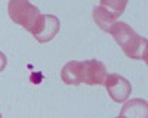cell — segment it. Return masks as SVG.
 Returning a JSON list of instances; mask_svg holds the SVG:
<instances>
[{"label": "cell", "mask_w": 148, "mask_h": 118, "mask_svg": "<svg viewBox=\"0 0 148 118\" xmlns=\"http://www.w3.org/2000/svg\"><path fill=\"white\" fill-rule=\"evenodd\" d=\"M127 2L129 0H99L101 6L107 7L108 10H111L117 16H120L123 12H125V9L127 6Z\"/></svg>", "instance_id": "8"}, {"label": "cell", "mask_w": 148, "mask_h": 118, "mask_svg": "<svg viewBox=\"0 0 148 118\" xmlns=\"http://www.w3.org/2000/svg\"><path fill=\"white\" fill-rule=\"evenodd\" d=\"M102 84L105 86L110 98L117 103H121L129 99L132 93V84L125 77L119 74H107Z\"/></svg>", "instance_id": "4"}, {"label": "cell", "mask_w": 148, "mask_h": 118, "mask_svg": "<svg viewBox=\"0 0 148 118\" xmlns=\"http://www.w3.org/2000/svg\"><path fill=\"white\" fill-rule=\"evenodd\" d=\"M92 16H93V21L98 27H99L102 31L108 33L110 28L113 27V24L117 22L119 16L116 14H113L111 10H108L107 7L104 6H95L93 10H92Z\"/></svg>", "instance_id": "6"}, {"label": "cell", "mask_w": 148, "mask_h": 118, "mask_svg": "<svg viewBox=\"0 0 148 118\" xmlns=\"http://www.w3.org/2000/svg\"><path fill=\"white\" fill-rule=\"evenodd\" d=\"M8 15L12 22L27 30L33 37H36L43 27V15L30 3V0H9Z\"/></svg>", "instance_id": "3"}, {"label": "cell", "mask_w": 148, "mask_h": 118, "mask_svg": "<svg viewBox=\"0 0 148 118\" xmlns=\"http://www.w3.org/2000/svg\"><path fill=\"white\" fill-rule=\"evenodd\" d=\"M147 114L148 108L144 99H132L126 102L120 111V117H132V118H145Z\"/></svg>", "instance_id": "7"}, {"label": "cell", "mask_w": 148, "mask_h": 118, "mask_svg": "<svg viewBox=\"0 0 148 118\" xmlns=\"http://www.w3.org/2000/svg\"><path fill=\"white\" fill-rule=\"evenodd\" d=\"M107 77L105 65L98 59L88 61H70L61 69V80L68 86H98L102 84Z\"/></svg>", "instance_id": "1"}, {"label": "cell", "mask_w": 148, "mask_h": 118, "mask_svg": "<svg viewBox=\"0 0 148 118\" xmlns=\"http://www.w3.org/2000/svg\"><path fill=\"white\" fill-rule=\"evenodd\" d=\"M6 65H8V58H6V55L3 52H0V73L5 71Z\"/></svg>", "instance_id": "9"}, {"label": "cell", "mask_w": 148, "mask_h": 118, "mask_svg": "<svg viewBox=\"0 0 148 118\" xmlns=\"http://www.w3.org/2000/svg\"><path fill=\"white\" fill-rule=\"evenodd\" d=\"M0 118H2V114H0Z\"/></svg>", "instance_id": "10"}, {"label": "cell", "mask_w": 148, "mask_h": 118, "mask_svg": "<svg viewBox=\"0 0 148 118\" xmlns=\"http://www.w3.org/2000/svg\"><path fill=\"white\" fill-rule=\"evenodd\" d=\"M59 28H61V22L55 15H43V27L34 39L39 43H47L55 39Z\"/></svg>", "instance_id": "5"}, {"label": "cell", "mask_w": 148, "mask_h": 118, "mask_svg": "<svg viewBox=\"0 0 148 118\" xmlns=\"http://www.w3.org/2000/svg\"><path fill=\"white\" fill-rule=\"evenodd\" d=\"M108 33L113 35V39L121 47L123 53L127 58L138 59V61H147V56H148L147 39L139 35L126 22H121V21L114 22Z\"/></svg>", "instance_id": "2"}]
</instances>
